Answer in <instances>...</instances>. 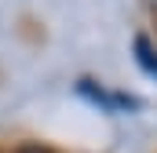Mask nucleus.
I'll return each instance as SVG.
<instances>
[{
    "mask_svg": "<svg viewBox=\"0 0 157 153\" xmlns=\"http://www.w3.org/2000/svg\"><path fill=\"white\" fill-rule=\"evenodd\" d=\"M15 153H51V150H44V146H18Z\"/></svg>",
    "mask_w": 157,
    "mask_h": 153,
    "instance_id": "7ed1b4c3",
    "label": "nucleus"
},
{
    "mask_svg": "<svg viewBox=\"0 0 157 153\" xmlns=\"http://www.w3.org/2000/svg\"><path fill=\"white\" fill-rule=\"evenodd\" d=\"M154 11H157V0H154Z\"/></svg>",
    "mask_w": 157,
    "mask_h": 153,
    "instance_id": "20e7f679",
    "label": "nucleus"
},
{
    "mask_svg": "<svg viewBox=\"0 0 157 153\" xmlns=\"http://www.w3.org/2000/svg\"><path fill=\"white\" fill-rule=\"evenodd\" d=\"M84 99H91L95 106H102L106 113H121V110H135L139 102L135 99H128V95H117V91H102V88H91V80H80L77 88Z\"/></svg>",
    "mask_w": 157,
    "mask_h": 153,
    "instance_id": "f257e3e1",
    "label": "nucleus"
},
{
    "mask_svg": "<svg viewBox=\"0 0 157 153\" xmlns=\"http://www.w3.org/2000/svg\"><path fill=\"white\" fill-rule=\"evenodd\" d=\"M135 62L146 76L157 80V47L150 44V37H135Z\"/></svg>",
    "mask_w": 157,
    "mask_h": 153,
    "instance_id": "f03ea898",
    "label": "nucleus"
}]
</instances>
